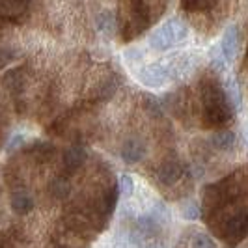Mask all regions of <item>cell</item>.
<instances>
[{
	"instance_id": "9",
	"label": "cell",
	"mask_w": 248,
	"mask_h": 248,
	"mask_svg": "<svg viewBox=\"0 0 248 248\" xmlns=\"http://www.w3.org/2000/svg\"><path fill=\"white\" fill-rule=\"evenodd\" d=\"M142 80H144L148 86H161L162 82L166 80V73L162 71L161 67L153 65V67H149V69H146V71L142 73Z\"/></svg>"
},
{
	"instance_id": "8",
	"label": "cell",
	"mask_w": 248,
	"mask_h": 248,
	"mask_svg": "<svg viewBox=\"0 0 248 248\" xmlns=\"http://www.w3.org/2000/svg\"><path fill=\"white\" fill-rule=\"evenodd\" d=\"M211 144L217 149L226 151V149H230L233 144H235V135H233L232 131H220V133H215L213 138H211Z\"/></svg>"
},
{
	"instance_id": "4",
	"label": "cell",
	"mask_w": 248,
	"mask_h": 248,
	"mask_svg": "<svg viewBox=\"0 0 248 248\" xmlns=\"http://www.w3.org/2000/svg\"><path fill=\"white\" fill-rule=\"evenodd\" d=\"M248 232V215L241 213L233 218H230V222L226 224V233L232 237H241Z\"/></svg>"
},
{
	"instance_id": "2",
	"label": "cell",
	"mask_w": 248,
	"mask_h": 248,
	"mask_svg": "<svg viewBox=\"0 0 248 248\" xmlns=\"http://www.w3.org/2000/svg\"><path fill=\"white\" fill-rule=\"evenodd\" d=\"M146 155V144L142 140H137V138H131L127 140L122 148V157H124L125 162L133 164V162H138L142 157Z\"/></svg>"
},
{
	"instance_id": "13",
	"label": "cell",
	"mask_w": 248,
	"mask_h": 248,
	"mask_svg": "<svg viewBox=\"0 0 248 248\" xmlns=\"http://www.w3.org/2000/svg\"><path fill=\"white\" fill-rule=\"evenodd\" d=\"M181 4L188 12H196V10L211 8L213 4H215V0H181Z\"/></svg>"
},
{
	"instance_id": "20",
	"label": "cell",
	"mask_w": 248,
	"mask_h": 248,
	"mask_svg": "<svg viewBox=\"0 0 248 248\" xmlns=\"http://www.w3.org/2000/svg\"><path fill=\"white\" fill-rule=\"evenodd\" d=\"M245 138H247V144H248V127L245 129Z\"/></svg>"
},
{
	"instance_id": "7",
	"label": "cell",
	"mask_w": 248,
	"mask_h": 248,
	"mask_svg": "<svg viewBox=\"0 0 248 248\" xmlns=\"http://www.w3.org/2000/svg\"><path fill=\"white\" fill-rule=\"evenodd\" d=\"M159 179H161V183L164 185H172L175 183L179 177H181V168L175 164V162H166L164 166H161V170H159Z\"/></svg>"
},
{
	"instance_id": "18",
	"label": "cell",
	"mask_w": 248,
	"mask_h": 248,
	"mask_svg": "<svg viewBox=\"0 0 248 248\" xmlns=\"http://www.w3.org/2000/svg\"><path fill=\"white\" fill-rule=\"evenodd\" d=\"M133 188H135V183H133L131 175H122L120 177V192L124 196H131L133 194Z\"/></svg>"
},
{
	"instance_id": "10",
	"label": "cell",
	"mask_w": 248,
	"mask_h": 248,
	"mask_svg": "<svg viewBox=\"0 0 248 248\" xmlns=\"http://www.w3.org/2000/svg\"><path fill=\"white\" fill-rule=\"evenodd\" d=\"M12 207L15 213H19V215H25L32 209V198L25 194V192H19V194H15L13 196V202H12Z\"/></svg>"
},
{
	"instance_id": "17",
	"label": "cell",
	"mask_w": 248,
	"mask_h": 248,
	"mask_svg": "<svg viewBox=\"0 0 248 248\" xmlns=\"http://www.w3.org/2000/svg\"><path fill=\"white\" fill-rule=\"evenodd\" d=\"M181 213H183V217H185L186 220H196L200 217V209L194 202H186L185 205H183V209H181Z\"/></svg>"
},
{
	"instance_id": "15",
	"label": "cell",
	"mask_w": 248,
	"mask_h": 248,
	"mask_svg": "<svg viewBox=\"0 0 248 248\" xmlns=\"http://www.w3.org/2000/svg\"><path fill=\"white\" fill-rule=\"evenodd\" d=\"M50 190L56 198H65L69 194V183L65 179H56L52 185H50Z\"/></svg>"
},
{
	"instance_id": "1",
	"label": "cell",
	"mask_w": 248,
	"mask_h": 248,
	"mask_svg": "<svg viewBox=\"0 0 248 248\" xmlns=\"http://www.w3.org/2000/svg\"><path fill=\"white\" fill-rule=\"evenodd\" d=\"M186 34H188V28L185 23L179 19H172L155 30V34L149 37V45L157 50H166L181 41H185Z\"/></svg>"
},
{
	"instance_id": "19",
	"label": "cell",
	"mask_w": 248,
	"mask_h": 248,
	"mask_svg": "<svg viewBox=\"0 0 248 248\" xmlns=\"http://www.w3.org/2000/svg\"><path fill=\"white\" fill-rule=\"evenodd\" d=\"M144 105H146V110H148L151 116H161L162 114L161 105H159V101L155 99V97H148V99L144 101Z\"/></svg>"
},
{
	"instance_id": "3",
	"label": "cell",
	"mask_w": 248,
	"mask_h": 248,
	"mask_svg": "<svg viewBox=\"0 0 248 248\" xmlns=\"http://www.w3.org/2000/svg\"><path fill=\"white\" fill-rule=\"evenodd\" d=\"M237 49H239V32H237L235 25H230L226 28L222 36V52L228 60H232L235 56Z\"/></svg>"
},
{
	"instance_id": "5",
	"label": "cell",
	"mask_w": 248,
	"mask_h": 248,
	"mask_svg": "<svg viewBox=\"0 0 248 248\" xmlns=\"http://www.w3.org/2000/svg\"><path fill=\"white\" fill-rule=\"evenodd\" d=\"M26 10V0H0V13L4 17L15 19Z\"/></svg>"
},
{
	"instance_id": "6",
	"label": "cell",
	"mask_w": 248,
	"mask_h": 248,
	"mask_svg": "<svg viewBox=\"0 0 248 248\" xmlns=\"http://www.w3.org/2000/svg\"><path fill=\"white\" fill-rule=\"evenodd\" d=\"M84 161H86V151L82 148L67 149L65 155H63V162H65V168L67 170H77Z\"/></svg>"
},
{
	"instance_id": "11",
	"label": "cell",
	"mask_w": 248,
	"mask_h": 248,
	"mask_svg": "<svg viewBox=\"0 0 248 248\" xmlns=\"http://www.w3.org/2000/svg\"><path fill=\"white\" fill-rule=\"evenodd\" d=\"M226 99L230 105H233V107H239L241 105V95H239V88H237L235 80H228L226 82Z\"/></svg>"
},
{
	"instance_id": "12",
	"label": "cell",
	"mask_w": 248,
	"mask_h": 248,
	"mask_svg": "<svg viewBox=\"0 0 248 248\" xmlns=\"http://www.w3.org/2000/svg\"><path fill=\"white\" fill-rule=\"evenodd\" d=\"M190 248H217L215 241L205 233H196L190 241Z\"/></svg>"
},
{
	"instance_id": "16",
	"label": "cell",
	"mask_w": 248,
	"mask_h": 248,
	"mask_svg": "<svg viewBox=\"0 0 248 248\" xmlns=\"http://www.w3.org/2000/svg\"><path fill=\"white\" fill-rule=\"evenodd\" d=\"M97 26H99L105 34H110L112 28H114V19H112L110 13L108 12L101 13L99 17H97Z\"/></svg>"
},
{
	"instance_id": "14",
	"label": "cell",
	"mask_w": 248,
	"mask_h": 248,
	"mask_svg": "<svg viewBox=\"0 0 248 248\" xmlns=\"http://www.w3.org/2000/svg\"><path fill=\"white\" fill-rule=\"evenodd\" d=\"M157 226H159V222H157L151 215H144V217L138 218V228H140L144 233H153V232L157 230Z\"/></svg>"
}]
</instances>
